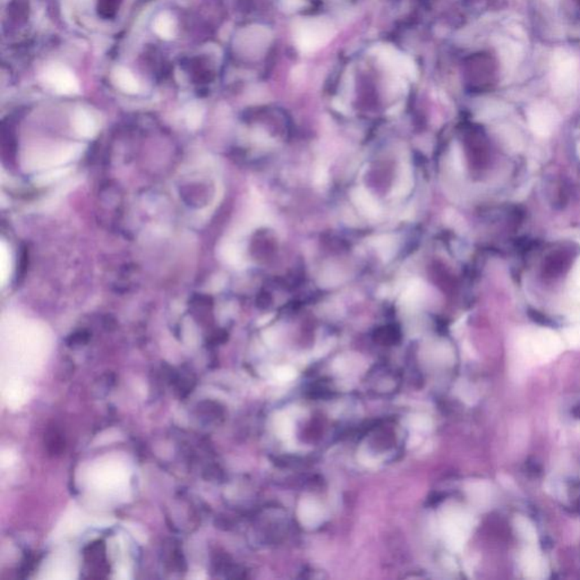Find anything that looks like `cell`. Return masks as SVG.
Masks as SVG:
<instances>
[{
  "mask_svg": "<svg viewBox=\"0 0 580 580\" xmlns=\"http://www.w3.org/2000/svg\"><path fill=\"white\" fill-rule=\"evenodd\" d=\"M523 347L526 353H530L536 358L549 360L563 351V341L553 331L543 329L526 338Z\"/></svg>",
  "mask_w": 580,
  "mask_h": 580,
  "instance_id": "cell-1",
  "label": "cell"
},
{
  "mask_svg": "<svg viewBox=\"0 0 580 580\" xmlns=\"http://www.w3.org/2000/svg\"><path fill=\"white\" fill-rule=\"evenodd\" d=\"M578 84V66L572 57L563 56L556 64L553 87L560 94L574 92Z\"/></svg>",
  "mask_w": 580,
  "mask_h": 580,
  "instance_id": "cell-2",
  "label": "cell"
},
{
  "mask_svg": "<svg viewBox=\"0 0 580 580\" xmlns=\"http://www.w3.org/2000/svg\"><path fill=\"white\" fill-rule=\"evenodd\" d=\"M530 128L535 134L541 136L550 135L559 122V115L550 104H536L528 115Z\"/></svg>",
  "mask_w": 580,
  "mask_h": 580,
  "instance_id": "cell-3",
  "label": "cell"
},
{
  "mask_svg": "<svg viewBox=\"0 0 580 580\" xmlns=\"http://www.w3.org/2000/svg\"><path fill=\"white\" fill-rule=\"evenodd\" d=\"M45 80L60 94H75L80 91V84L69 69L62 65L50 66L45 72Z\"/></svg>",
  "mask_w": 580,
  "mask_h": 580,
  "instance_id": "cell-4",
  "label": "cell"
},
{
  "mask_svg": "<svg viewBox=\"0 0 580 580\" xmlns=\"http://www.w3.org/2000/svg\"><path fill=\"white\" fill-rule=\"evenodd\" d=\"M351 199L356 208L366 217L378 218L381 215V206L369 191L364 188H356L351 191Z\"/></svg>",
  "mask_w": 580,
  "mask_h": 580,
  "instance_id": "cell-5",
  "label": "cell"
},
{
  "mask_svg": "<svg viewBox=\"0 0 580 580\" xmlns=\"http://www.w3.org/2000/svg\"><path fill=\"white\" fill-rule=\"evenodd\" d=\"M73 127L78 135L87 137V139L94 136L97 133L96 120L92 115H90L83 109L75 111L74 116H73Z\"/></svg>",
  "mask_w": 580,
  "mask_h": 580,
  "instance_id": "cell-6",
  "label": "cell"
},
{
  "mask_svg": "<svg viewBox=\"0 0 580 580\" xmlns=\"http://www.w3.org/2000/svg\"><path fill=\"white\" fill-rule=\"evenodd\" d=\"M413 188V170L411 166L404 164L400 168V171L398 174V178H397L396 184L393 186L391 195L397 199L400 197H407L408 194L411 193Z\"/></svg>",
  "mask_w": 580,
  "mask_h": 580,
  "instance_id": "cell-7",
  "label": "cell"
},
{
  "mask_svg": "<svg viewBox=\"0 0 580 580\" xmlns=\"http://www.w3.org/2000/svg\"><path fill=\"white\" fill-rule=\"evenodd\" d=\"M113 80L117 87L124 92L134 94L140 91V84L131 71L124 67H117L113 73Z\"/></svg>",
  "mask_w": 580,
  "mask_h": 580,
  "instance_id": "cell-8",
  "label": "cell"
},
{
  "mask_svg": "<svg viewBox=\"0 0 580 580\" xmlns=\"http://www.w3.org/2000/svg\"><path fill=\"white\" fill-rule=\"evenodd\" d=\"M155 31L162 39H173L176 34L175 18L169 13H162L155 20Z\"/></svg>",
  "mask_w": 580,
  "mask_h": 580,
  "instance_id": "cell-9",
  "label": "cell"
},
{
  "mask_svg": "<svg viewBox=\"0 0 580 580\" xmlns=\"http://www.w3.org/2000/svg\"><path fill=\"white\" fill-rule=\"evenodd\" d=\"M374 246L383 261H389L396 253V241L391 236H380L375 239Z\"/></svg>",
  "mask_w": 580,
  "mask_h": 580,
  "instance_id": "cell-10",
  "label": "cell"
},
{
  "mask_svg": "<svg viewBox=\"0 0 580 580\" xmlns=\"http://www.w3.org/2000/svg\"><path fill=\"white\" fill-rule=\"evenodd\" d=\"M10 269H12L10 252L7 245L5 244V241H1V245H0V281L3 286H5V283L8 280Z\"/></svg>",
  "mask_w": 580,
  "mask_h": 580,
  "instance_id": "cell-11",
  "label": "cell"
},
{
  "mask_svg": "<svg viewBox=\"0 0 580 580\" xmlns=\"http://www.w3.org/2000/svg\"><path fill=\"white\" fill-rule=\"evenodd\" d=\"M422 285L415 280V281H411L408 285L407 288L405 289V292L402 294L400 299L404 303L407 304V305H413V304H416L417 302H420V299H422Z\"/></svg>",
  "mask_w": 580,
  "mask_h": 580,
  "instance_id": "cell-12",
  "label": "cell"
},
{
  "mask_svg": "<svg viewBox=\"0 0 580 580\" xmlns=\"http://www.w3.org/2000/svg\"><path fill=\"white\" fill-rule=\"evenodd\" d=\"M525 565H526V572H532L534 577H537V574L544 572V565L542 563V560H539V556H535V554H530V556H526Z\"/></svg>",
  "mask_w": 580,
  "mask_h": 580,
  "instance_id": "cell-13",
  "label": "cell"
},
{
  "mask_svg": "<svg viewBox=\"0 0 580 580\" xmlns=\"http://www.w3.org/2000/svg\"><path fill=\"white\" fill-rule=\"evenodd\" d=\"M565 337L570 345L580 347V325H572L565 329Z\"/></svg>",
  "mask_w": 580,
  "mask_h": 580,
  "instance_id": "cell-14",
  "label": "cell"
},
{
  "mask_svg": "<svg viewBox=\"0 0 580 580\" xmlns=\"http://www.w3.org/2000/svg\"><path fill=\"white\" fill-rule=\"evenodd\" d=\"M223 252H225V257H226L227 261L232 263V264H239L241 262V250L235 245H228L223 250Z\"/></svg>",
  "mask_w": 580,
  "mask_h": 580,
  "instance_id": "cell-15",
  "label": "cell"
},
{
  "mask_svg": "<svg viewBox=\"0 0 580 580\" xmlns=\"http://www.w3.org/2000/svg\"><path fill=\"white\" fill-rule=\"evenodd\" d=\"M321 285H323V287H334L337 283H339L341 281L340 280V274H336V271L331 270L325 272L323 276H321Z\"/></svg>",
  "mask_w": 580,
  "mask_h": 580,
  "instance_id": "cell-16",
  "label": "cell"
},
{
  "mask_svg": "<svg viewBox=\"0 0 580 580\" xmlns=\"http://www.w3.org/2000/svg\"><path fill=\"white\" fill-rule=\"evenodd\" d=\"M316 177H314V183L318 186H325L329 181V173H327V168L325 166H318V169L316 170Z\"/></svg>",
  "mask_w": 580,
  "mask_h": 580,
  "instance_id": "cell-17",
  "label": "cell"
},
{
  "mask_svg": "<svg viewBox=\"0 0 580 580\" xmlns=\"http://www.w3.org/2000/svg\"><path fill=\"white\" fill-rule=\"evenodd\" d=\"M199 120H201V111L199 108H191L188 113V122L191 126L199 125Z\"/></svg>",
  "mask_w": 580,
  "mask_h": 580,
  "instance_id": "cell-18",
  "label": "cell"
},
{
  "mask_svg": "<svg viewBox=\"0 0 580 580\" xmlns=\"http://www.w3.org/2000/svg\"><path fill=\"white\" fill-rule=\"evenodd\" d=\"M451 160H453V166L455 169H462V155H461L460 149L453 148V152H451Z\"/></svg>",
  "mask_w": 580,
  "mask_h": 580,
  "instance_id": "cell-19",
  "label": "cell"
},
{
  "mask_svg": "<svg viewBox=\"0 0 580 580\" xmlns=\"http://www.w3.org/2000/svg\"><path fill=\"white\" fill-rule=\"evenodd\" d=\"M572 278H574V286L577 288V294L580 295V260L574 267Z\"/></svg>",
  "mask_w": 580,
  "mask_h": 580,
  "instance_id": "cell-20",
  "label": "cell"
}]
</instances>
